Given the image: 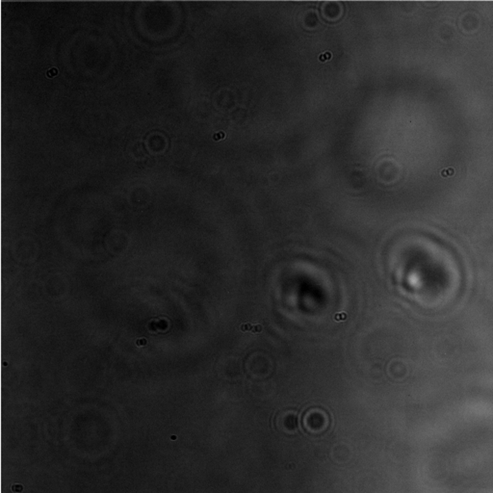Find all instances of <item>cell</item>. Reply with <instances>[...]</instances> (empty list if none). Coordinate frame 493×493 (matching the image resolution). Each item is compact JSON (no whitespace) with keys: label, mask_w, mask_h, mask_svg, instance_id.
<instances>
[{"label":"cell","mask_w":493,"mask_h":493,"mask_svg":"<svg viewBox=\"0 0 493 493\" xmlns=\"http://www.w3.org/2000/svg\"><path fill=\"white\" fill-rule=\"evenodd\" d=\"M331 57H332V53H331V52H325V53L322 54V55L319 57V59H320L321 61H326L327 59H331Z\"/></svg>","instance_id":"3"},{"label":"cell","mask_w":493,"mask_h":493,"mask_svg":"<svg viewBox=\"0 0 493 493\" xmlns=\"http://www.w3.org/2000/svg\"><path fill=\"white\" fill-rule=\"evenodd\" d=\"M326 422L325 414L318 410H313L308 412L305 417V424L313 431L322 430L326 426Z\"/></svg>","instance_id":"1"},{"label":"cell","mask_w":493,"mask_h":493,"mask_svg":"<svg viewBox=\"0 0 493 493\" xmlns=\"http://www.w3.org/2000/svg\"><path fill=\"white\" fill-rule=\"evenodd\" d=\"M224 136H225V134H224V133H221V134H216L214 138H215V140H220L222 138H224Z\"/></svg>","instance_id":"4"},{"label":"cell","mask_w":493,"mask_h":493,"mask_svg":"<svg viewBox=\"0 0 493 493\" xmlns=\"http://www.w3.org/2000/svg\"><path fill=\"white\" fill-rule=\"evenodd\" d=\"M283 423H284V426H285L288 430H294V429H296L297 427H298V419H297L295 415L288 414V415H286L285 418H284Z\"/></svg>","instance_id":"2"}]
</instances>
